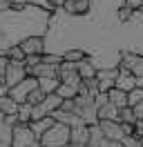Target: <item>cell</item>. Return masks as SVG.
<instances>
[{
    "label": "cell",
    "instance_id": "1",
    "mask_svg": "<svg viewBox=\"0 0 143 147\" xmlns=\"http://www.w3.org/2000/svg\"><path fill=\"white\" fill-rule=\"evenodd\" d=\"M43 147H65L69 143V125L54 120V125L38 138Z\"/></svg>",
    "mask_w": 143,
    "mask_h": 147
},
{
    "label": "cell",
    "instance_id": "25",
    "mask_svg": "<svg viewBox=\"0 0 143 147\" xmlns=\"http://www.w3.org/2000/svg\"><path fill=\"white\" fill-rule=\"evenodd\" d=\"M132 109H134V116H136V120H143V100H141V102H136Z\"/></svg>",
    "mask_w": 143,
    "mask_h": 147
},
{
    "label": "cell",
    "instance_id": "20",
    "mask_svg": "<svg viewBox=\"0 0 143 147\" xmlns=\"http://www.w3.org/2000/svg\"><path fill=\"white\" fill-rule=\"evenodd\" d=\"M5 56H7L9 60H22V63H25V51L20 49V45H11Z\"/></svg>",
    "mask_w": 143,
    "mask_h": 147
},
{
    "label": "cell",
    "instance_id": "14",
    "mask_svg": "<svg viewBox=\"0 0 143 147\" xmlns=\"http://www.w3.org/2000/svg\"><path fill=\"white\" fill-rule=\"evenodd\" d=\"M83 58H87V51L78 49V47H72L67 51H63V60H67V63H80Z\"/></svg>",
    "mask_w": 143,
    "mask_h": 147
},
{
    "label": "cell",
    "instance_id": "2",
    "mask_svg": "<svg viewBox=\"0 0 143 147\" xmlns=\"http://www.w3.org/2000/svg\"><path fill=\"white\" fill-rule=\"evenodd\" d=\"M25 76H29L25 63H22V60H9V58H7V67H5V74H2L7 89H9V87H14L16 83H20Z\"/></svg>",
    "mask_w": 143,
    "mask_h": 147
},
{
    "label": "cell",
    "instance_id": "12",
    "mask_svg": "<svg viewBox=\"0 0 143 147\" xmlns=\"http://www.w3.org/2000/svg\"><path fill=\"white\" fill-rule=\"evenodd\" d=\"M107 100L112 102V105H116V107L121 109V107H125V105H127V92H123V89H116V87H112V89L107 92Z\"/></svg>",
    "mask_w": 143,
    "mask_h": 147
},
{
    "label": "cell",
    "instance_id": "5",
    "mask_svg": "<svg viewBox=\"0 0 143 147\" xmlns=\"http://www.w3.org/2000/svg\"><path fill=\"white\" fill-rule=\"evenodd\" d=\"M118 76V67H107V69H96V85L98 92H110L116 83Z\"/></svg>",
    "mask_w": 143,
    "mask_h": 147
},
{
    "label": "cell",
    "instance_id": "8",
    "mask_svg": "<svg viewBox=\"0 0 143 147\" xmlns=\"http://www.w3.org/2000/svg\"><path fill=\"white\" fill-rule=\"evenodd\" d=\"M27 125H29V129L34 131L36 136L40 138V136H43V134H45V131H47V129H49V127H52V125H54V116H52V114H49V116H43V118L29 120Z\"/></svg>",
    "mask_w": 143,
    "mask_h": 147
},
{
    "label": "cell",
    "instance_id": "26",
    "mask_svg": "<svg viewBox=\"0 0 143 147\" xmlns=\"http://www.w3.org/2000/svg\"><path fill=\"white\" fill-rule=\"evenodd\" d=\"M11 7H9V0H0V13H5V11H9Z\"/></svg>",
    "mask_w": 143,
    "mask_h": 147
},
{
    "label": "cell",
    "instance_id": "4",
    "mask_svg": "<svg viewBox=\"0 0 143 147\" xmlns=\"http://www.w3.org/2000/svg\"><path fill=\"white\" fill-rule=\"evenodd\" d=\"M20 49L25 51V56H31V54H38V56H43L45 54V40L40 34H31V36H25L20 42Z\"/></svg>",
    "mask_w": 143,
    "mask_h": 147
},
{
    "label": "cell",
    "instance_id": "13",
    "mask_svg": "<svg viewBox=\"0 0 143 147\" xmlns=\"http://www.w3.org/2000/svg\"><path fill=\"white\" fill-rule=\"evenodd\" d=\"M76 71H78L80 80H85V78H94L96 76V67L89 63L87 58H83L80 63H76Z\"/></svg>",
    "mask_w": 143,
    "mask_h": 147
},
{
    "label": "cell",
    "instance_id": "24",
    "mask_svg": "<svg viewBox=\"0 0 143 147\" xmlns=\"http://www.w3.org/2000/svg\"><path fill=\"white\" fill-rule=\"evenodd\" d=\"M27 5H34V7H40V9H52L49 0H27Z\"/></svg>",
    "mask_w": 143,
    "mask_h": 147
},
{
    "label": "cell",
    "instance_id": "6",
    "mask_svg": "<svg viewBox=\"0 0 143 147\" xmlns=\"http://www.w3.org/2000/svg\"><path fill=\"white\" fill-rule=\"evenodd\" d=\"M139 85V80H136V76H134L130 69H125V67H118V76H116V83L114 87L116 89H123V92H130V89H134Z\"/></svg>",
    "mask_w": 143,
    "mask_h": 147
},
{
    "label": "cell",
    "instance_id": "29",
    "mask_svg": "<svg viewBox=\"0 0 143 147\" xmlns=\"http://www.w3.org/2000/svg\"><path fill=\"white\" fill-rule=\"evenodd\" d=\"M65 147H87V145H80V143H67Z\"/></svg>",
    "mask_w": 143,
    "mask_h": 147
},
{
    "label": "cell",
    "instance_id": "28",
    "mask_svg": "<svg viewBox=\"0 0 143 147\" xmlns=\"http://www.w3.org/2000/svg\"><path fill=\"white\" fill-rule=\"evenodd\" d=\"M2 94H7V85H5V78L0 76V96H2Z\"/></svg>",
    "mask_w": 143,
    "mask_h": 147
},
{
    "label": "cell",
    "instance_id": "16",
    "mask_svg": "<svg viewBox=\"0 0 143 147\" xmlns=\"http://www.w3.org/2000/svg\"><path fill=\"white\" fill-rule=\"evenodd\" d=\"M16 116H18V123H22L27 125L29 120H31V105L29 102H18V109H16Z\"/></svg>",
    "mask_w": 143,
    "mask_h": 147
},
{
    "label": "cell",
    "instance_id": "30",
    "mask_svg": "<svg viewBox=\"0 0 143 147\" xmlns=\"http://www.w3.org/2000/svg\"><path fill=\"white\" fill-rule=\"evenodd\" d=\"M29 147H43V145H40V140H36V143H31Z\"/></svg>",
    "mask_w": 143,
    "mask_h": 147
},
{
    "label": "cell",
    "instance_id": "10",
    "mask_svg": "<svg viewBox=\"0 0 143 147\" xmlns=\"http://www.w3.org/2000/svg\"><path fill=\"white\" fill-rule=\"evenodd\" d=\"M58 85H61V78H58V76H40V78H38V89L43 94L56 92Z\"/></svg>",
    "mask_w": 143,
    "mask_h": 147
},
{
    "label": "cell",
    "instance_id": "3",
    "mask_svg": "<svg viewBox=\"0 0 143 147\" xmlns=\"http://www.w3.org/2000/svg\"><path fill=\"white\" fill-rule=\"evenodd\" d=\"M36 87H38V78H36V76H25L20 83H16L14 87H9L7 94L16 102H25L27 100V94L31 92V89H36Z\"/></svg>",
    "mask_w": 143,
    "mask_h": 147
},
{
    "label": "cell",
    "instance_id": "18",
    "mask_svg": "<svg viewBox=\"0 0 143 147\" xmlns=\"http://www.w3.org/2000/svg\"><path fill=\"white\" fill-rule=\"evenodd\" d=\"M118 123H136V116H134V109L130 107V105H125V107H121L118 109Z\"/></svg>",
    "mask_w": 143,
    "mask_h": 147
},
{
    "label": "cell",
    "instance_id": "11",
    "mask_svg": "<svg viewBox=\"0 0 143 147\" xmlns=\"http://www.w3.org/2000/svg\"><path fill=\"white\" fill-rule=\"evenodd\" d=\"M96 116H98V120H118V107L107 100L105 105H101L96 109Z\"/></svg>",
    "mask_w": 143,
    "mask_h": 147
},
{
    "label": "cell",
    "instance_id": "7",
    "mask_svg": "<svg viewBox=\"0 0 143 147\" xmlns=\"http://www.w3.org/2000/svg\"><path fill=\"white\" fill-rule=\"evenodd\" d=\"M63 9L67 11L69 16H83L89 11V0H65Z\"/></svg>",
    "mask_w": 143,
    "mask_h": 147
},
{
    "label": "cell",
    "instance_id": "27",
    "mask_svg": "<svg viewBox=\"0 0 143 147\" xmlns=\"http://www.w3.org/2000/svg\"><path fill=\"white\" fill-rule=\"evenodd\" d=\"M5 67H7V56H0V76L5 74Z\"/></svg>",
    "mask_w": 143,
    "mask_h": 147
},
{
    "label": "cell",
    "instance_id": "21",
    "mask_svg": "<svg viewBox=\"0 0 143 147\" xmlns=\"http://www.w3.org/2000/svg\"><path fill=\"white\" fill-rule=\"evenodd\" d=\"M43 98H45V94L40 92L38 87H36V89H31V92L27 94V102H29V105H38V102L43 100Z\"/></svg>",
    "mask_w": 143,
    "mask_h": 147
},
{
    "label": "cell",
    "instance_id": "22",
    "mask_svg": "<svg viewBox=\"0 0 143 147\" xmlns=\"http://www.w3.org/2000/svg\"><path fill=\"white\" fill-rule=\"evenodd\" d=\"M132 16H134V11L130 9L127 5H123V7L118 9V20H121V22H127V20L132 18Z\"/></svg>",
    "mask_w": 143,
    "mask_h": 147
},
{
    "label": "cell",
    "instance_id": "19",
    "mask_svg": "<svg viewBox=\"0 0 143 147\" xmlns=\"http://www.w3.org/2000/svg\"><path fill=\"white\" fill-rule=\"evenodd\" d=\"M141 100H143V87H141V85H136L134 89H130V92H127V105H130V107H134L136 102H141Z\"/></svg>",
    "mask_w": 143,
    "mask_h": 147
},
{
    "label": "cell",
    "instance_id": "9",
    "mask_svg": "<svg viewBox=\"0 0 143 147\" xmlns=\"http://www.w3.org/2000/svg\"><path fill=\"white\" fill-rule=\"evenodd\" d=\"M87 138H89V125H76V127H69V143L87 145Z\"/></svg>",
    "mask_w": 143,
    "mask_h": 147
},
{
    "label": "cell",
    "instance_id": "17",
    "mask_svg": "<svg viewBox=\"0 0 143 147\" xmlns=\"http://www.w3.org/2000/svg\"><path fill=\"white\" fill-rule=\"evenodd\" d=\"M56 94L61 96L63 100H67V98H76V94H78V87H74V85H67V83H61L58 85V89Z\"/></svg>",
    "mask_w": 143,
    "mask_h": 147
},
{
    "label": "cell",
    "instance_id": "23",
    "mask_svg": "<svg viewBox=\"0 0 143 147\" xmlns=\"http://www.w3.org/2000/svg\"><path fill=\"white\" fill-rule=\"evenodd\" d=\"M40 58H43L45 63H49V65H61V63H63V56H56V54H47V51H45V54L40 56Z\"/></svg>",
    "mask_w": 143,
    "mask_h": 147
},
{
    "label": "cell",
    "instance_id": "15",
    "mask_svg": "<svg viewBox=\"0 0 143 147\" xmlns=\"http://www.w3.org/2000/svg\"><path fill=\"white\" fill-rule=\"evenodd\" d=\"M16 109H18V102L9 94H2L0 96V111L2 114H16Z\"/></svg>",
    "mask_w": 143,
    "mask_h": 147
}]
</instances>
